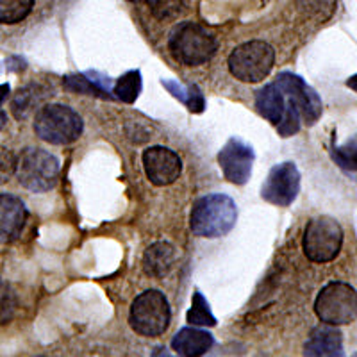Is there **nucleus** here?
<instances>
[{
  "label": "nucleus",
  "mask_w": 357,
  "mask_h": 357,
  "mask_svg": "<svg viewBox=\"0 0 357 357\" xmlns=\"http://www.w3.org/2000/svg\"><path fill=\"white\" fill-rule=\"evenodd\" d=\"M238 220L236 202L227 195L213 193L193 204L190 227L199 238H222L229 234Z\"/></svg>",
  "instance_id": "f257e3e1"
},
{
  "label": "nucleus",
  "mask_w": 357,
  "mask_h": 357,
  "mask_svg": "<svg viewBox=\"0 0 357 357\" xmlns=\"http://www.w3.org/2000/svg\"><path fill=\"white\" fill-rule=\"evenodd\" d=\"M84 122L79 113L63 104H47L34 118V132L50 145H70L82 134Z\"/></svg>",
  "instance_id": "f03ea898"
},
{
  "label": "nucleus",
  "mask_w": 357,
  "mask_h": 357,
  "mask_svg": "<svg viewBox=\"0 0 357 357\" xmlns=\"http://www.w3.org/2000/svg\"><path fill=\"white\" fill-rule=\"evenodd\" d=\"M172 56L186 66H200L215 56L216 41L202 25L183 22L175 25L168 40Z\"/></svg>",
  "instance_id": "7ed1b4c3"
},
{
  "label": "nucleus",
  "mask_w": 357,
  "mask_h": 357,
  "mask_svg": "<svg viewBox=\"0 0 357 357\" xmlns=\"http://www.w3.org/2000/svg\"><path fill=\"white\" fill-rule=\"evenodd\" d=\"M170 304L167 296L158 289H149L136 296L130 305L129 321L130 327L138 334L146 337L161 336L170 325Z\"/></svg>",
  "instance_id": "20e7f679"
},
{
  "label": "nucleus",
  "mask_w": 357,
  "mask_h": 357,
  "mask_svg": "<svg viewBox=\"0 0 357 357\" xmlns=\"http://www.w3.org/2000/svg\"><path fill=\"white\" fill-rule=\"evenodd\" d=\"M18 183L29 191L43 193L56 186L59 161L43 149H25L17 161Z\"/></svg>",
  "instance_id": "39448f33"
},
{
  "label": "nucleus",
  "mask_w": 357,
  "mask_h": 357,
  "mask_svg": "<svg viewBox=\"0 0 357 357\" xmlns=\"http://www.w3.org/2000/svg\"><path fill=\"white\" fill-rule=\"evenodd\" d=\"M275 50L264 41H247L229 56V70L238 81L259 82L272 72Z\"/></svg>",
  "instance_id": "423d86ee"
},
{
  "label": "nucleus",
  "mask_w": 357,
  "mask_h": 357,
  "mask_svg": "<svg viewBox=\"0 0 357 357\" xmlns=\"http://www.w3.org/2000/svg\"><path fill=\"white\" fill-rule=\"evenodd\" d=\"M304 254L314 263L336 259L343 245V229L331 216H318L307 223L304 232Z\"/></svg>",
  "instance_id": "0eeeda50"
},
{
  "label": "nucleus",
  "mask_w": 357,
  "mask_h": 357,
  "mask_svg": "<svg viewBox=\"0 0 357 357\" xmlns=\"http://www.w3.org/2000/svg\"><path fill=\"white\" fill-rule=\"evenodd\" d=\"M314 311L324 324H352L357 318V291L347 282H329L318 293Z\"/></svg>",
  "instance_id": "6e6552de"
},
{
  "label": "nucleus",
  "mask_w": 357,
  "mask_h": 357,
  "mask_svg": "<svg viewBox=\"0 0 357 357\" xmlns=\"http://www.w3.org/2000/svg\"><path fill=\"white\" fill-rule=\"evenodd\" d=\"M301 191V172L295 162H280L270 170L263 188L261 197L273 206L286 207L295 202Z\"/></svg>",
  "instance_id": "1a4fd4ad"
},
{
  "label": "nucleus",
  "mask_w": 357,
  "mask_h": 357,
  "mask_svg": "<svg viewBox=\"0 0 357 357\" xmlns=\"http://www.w3.org/2000/svg\"><path fill=\"white\" fill-rule=\"evenodd\" d=\"M275 82L284 91L286 100L298 109L302 122H305L307 126H314L318 118L321 116V98L318 97L317 91L304 79L289 72L280 73Z\"/></svg>",
  "instance_id": "9d476101"
},
{
  "label": "nucleus",
  "mask_w": 357,
  "mask_h": 357,
  "mask_svg": "<svg viewBox=\"0 0 357 357\" xmlns=\"http://www.w3.org/2000/svg\"><path fill=\"white\" fill-rule=\"evenodd\" d=\"M220 168L223 175L232 184H245L252 175L254 165V151L252 146L241 142L240 138H231L218 154Z\"/></svg>",
  "instance_id": "9b49d317"
},
{
  "label": "nucleus",
  "mask_w": 357,
  "mask_h": 357,
  "mask_svg": "<svg viewBox=\"0 0 357 357\" xmlns=\"http://www.w3.org/2000/svg\"><path fill=\"white\" fill-rule=\"evenodd\" d=\"M143 168L152 184L168 186L175 183L183 172V161L172 149L151 146L143 152Z\"/></svg>",
  "instance_id": "f8f14e48"
},
{
  "label": "nucleus",
  "mask_w": 357,
  "mask_h": 357,
  "mask_svg": "<svg viewBox=\"0 0 357 357\" xmlns=\"http://www.w3.org/2000/svg\"><path fill=\"white\" fill-rule=\"evenodd\" d=\"M27 220V209L18 197L0 195V241L17 240Z\"/></svg>",
  "instance_id": "ddd939ff"
},
{
  "label": "nucleus",
  "mask_w": 357,
  "mask_h": 357,
  "mask_svg": "<svg viewBox=\"0 0 357 357\" xmlns=\"http://www.w3.org/2000/svg\"><path fill=\"white\" fill-rule=\"evenodd\" d=\"M305 356L318 357H336L343 356V337L336 329V325L324 324L318 325L309 334L304 347Z\"/></svg>",
  "instance_id": "4468645a"
},
{
  "label": "nucleus",
  "mask_w": 357,
  "mask_h": 357,
  "mask_svg": "<svg viewBox=\"0 0 357 357\" xmlns=\"http://www.w3.org/2000/svg\"><path fill=\"white\" fill-rule=\"evenodd\" d=\"M177 263V250L174 245L167 241H158L146 248L145 256H143V270L146 275L154 277V279H162L174 270Z\"/></svg>",
  "instance_id": "2eb2a0df"
},
{
  "label": "nucleus",
  "mask_w": 357,
  "mask_h": 357,
  "mask_svg": "<svg viewBox=\"0 0 357 357\" xmlns=\"http://www.w3.org/2000/svg\"><path fill=\"white\" fill-rule=\"evenodd\" d=\"M256 107L257 113L261 116H264L268 122H272L273 126H279L286 116V97L284 91L279 88L277 82L272 84H266L264 88H261L256 95Z\"/></svg>",
  "instance_id": "dca6fc26"
},
{
  "label": "nucleus",
  "mask_w": 357,
  "mask_h": 357,
  "mask_svg": "<svg viewBox=\"0 0 357 357\" xmlns=\"http://www.w3.org/2000/svg\"><path fill=\"white\" fill-rule=\"evenodd\" d=\"M215 345L213 334L207 331L195 329V327H184L178 331L172 340V349L178 356H202Z\"/></svg>",
  "instance_id": "f3484780"
},
{
  "label": "nucleus",
  "mask_w": 357,
  "mask_h": 357,
  "mask_svg": "<svg viewBox=\"0 0 357 357\" xmlns=\"http://www.w3.org/2000/svg\"><path fill=\"white\" fill-rule=\"evenodd\" d=\"M43 98L45 95L40 93V88H36V86H27V88L20 89L13 98V114L18 120H24L38 109Z\"/></svg>",
  "instance_id": "a211bd4d"
},
{
  "label": "nucleus",
  "mask_w": 357,
  "mask_h": 357,
  "mask_svg": "<svg viewBox=\"0 0 357 357\" xmlns=\"http://www.w3.org/2000/svg\"><path fill=\"white\" fill-rule=\"evenodd\" d=\"M65 86L75 93H86V95H97L102 98H113L109 91V84H102L100 79H88V73H81V75H68L65 77Z\"/></svg>",
  "instance_id": "6ab92c4d"
},
{
  "label": "nucleus",
  "mask_w": 357,
  "mask_h": 357,
  "mask_svg": "<svg viewBox=\"0 0 357 357\" xmlns=\"http://www.w3.org/2000/svg\"><path fill=\"white\" fill-rule=\"evenodd\" d=\"M142 73H139V70H130V72L123 73L122 77L118 79L113 93L114 97L120 98L126 104H132L139 97V93H142Z\"/></svg>",
  "instance_id": "aec40b11"
},
{
  "label": "nucleus",
  "mask_w": 357,
  "mask_h": 357,
  "mask_svg": "<svg viewBox=\"0 0 357 357\" xmlns=\"http://www.w3.org/2000/svg\"><path fill=\"white\" fill-rule=\"evenodd\" d=\"M34 0H0V24H18L33 11Z\"/></svg>",
  "instance_id": "412c9836"
},
{
  "label": "nucleus",
  "mask_w": 357,
  "mask_h": 357,
  "mask_svg": "<svg viewBox=\"0 0 357 357\" xmlns=\"http://www.w3.org/2000/svg\"><path fill=\"white\" fill-rule=\"evenodd\" d=\"M162 86L170 89V93L174 95L175 98L183 100L190 111L200 113V111L204 109V97L197 86L190 84L186 89H184L183 86L177 84V82H174V81H162Z\"/></svg>",
  "instance_id": "4be33fe9"
},
{
  "label": "nucleus",
  "mask_w": 357,
  "mask_h": 357,
  "mask_svg": "<svg viewBox=\"0 0 357 357\" xmlns=\"http://www.w3.org/2000/svg\"><path fill=\"white\" fill-rule=\"evenodd\" d=\"M186 318L191 325H200V327H207V325L213 327V325H216V318L213 317L209 304H207V301L200 291H195V295H193V302H191V307L188 311Z\"/></svg>",
  "instance_id": "5701e85b"
},
{
  "label": "nucleus",
  "mask_w": 357,
  "mask_h": 357,
  "mask_svg": "<svg viewBox=\"0 0 357 357\" xmlns=\"http://www.w3.org/2000/svg\"><path fill=\"white\" fill-rule=\"evenodd\" d=\"M146 4L155 17L162 20L178 17L184 11V0H146Z\"/></svg>",
  "instance_id": "b1692460"
},
{
  "label": "nucleus",
  "mask_w": 357,
  "mask_h": 357,
  "mask_svg": "<svg viewBox=\"0 0 357 357\" xmlns=\"http://www.w3.org/2000/svg\"><path fill=\"white\" fill-rule=\"evenodd\" d=\"M334 161L340 165L343 170L357 172V138L345 146L334 149Z\"/></svg>",
  "instance_id": "393cba45"
},
{
  "label": "nucleus",
  "mask_w": 357,
  "mask_h": 357,
  "mask_svg": "<svg viewBox=\"0 0 357 357\" xmlns=\"http://www.w3.org/2000/svg\"><path fill=\"white\" fill-rule=\"evenodd\" d=\"M17 309V296L6 282H0V325L8 324Z\"/></svg>",
  "instance_id": "a878e982"
},
{
  "label": "nucleus",
  "mask_w": 357,
  "mask_h": 357,
  "mask_svg": "<svg viewBox=\"0 0 357 357\" xmlns=\"http://www.w3.org/2000/svg\"><path fill=\"white\" fill-rule=\"evenodd\" d=\"M17 155L0 145V184L8 183L9 178L17 174Z\"/></svg>",
  "instance_id": "bb28decb"
},
{
  "label": "nucleus",
  "mask_w": 357,
  "mask_h": 357,
  "mask_svg": "<svg viewBox=\"0 0 357 357\" xmlns=\"http://www.w3.org/2000/svg\"><path fill=\"white\" fill-rule=\"evenodd\" d=\"M9 95V84H0V104L8 98Z\"/></svg>",
  "instance_id": "cd10ccee"
},
{
  "label": "nucleus",
  "mask_w": 357,
  "mask_h": 357,
  "mask_svg": "<svg viewBox=\"0 0 357 357\" xmlns=\"http://www.w3.org/2000/svg\"><path fill=\"white\" fill-rule=\"evenodd\" d=\"M6 122H8V116H6V113H4V111H0V130L4 129Z\"/></svg>",
  "instance_id": "c85d7f7f"
},
{
  "label": "nucleus",
  "mask_w": 357,
  "mask_h": 357,
  "mask_svg": "<svg viewBox=\"0 0 357 357\" xmlns=\"http://www.w3.org/2000/svg\"><path fill=\"white\" fill-rule=\"evenodd\" d=\"M347 84L350 86V88H354L357 91V75H354V77H350L349 81H347Z\"/></svg>",
  "instance_id": "c756f323"
},
{
  "label": "nucleus",
  "mask_w": 357,
  "mask_h": 357,
  "mask_svg": "<svg viewBox=\"0 0 357 357\" xmlns=\"http://www.w3.org/2000/svg\"><path fill=\"white\" fill-rule=\"evenodd\" d=\"M134 2H146V0H134Z\"/></svg>",
  "instance_id": "7c9ffc66"
}]
</instances>
